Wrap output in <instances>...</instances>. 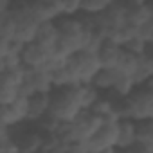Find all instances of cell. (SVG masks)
Listing matches in <instances>:
<instances>
[{"mask_svg":"<svg viewBox=\"0 0 153 153\" xmlns=\"http://www.w3.org/2000/svg\"><path fill=\"white\" fill-rule=\"evenodd\" d=\"M137 139L153 148V119L137 121Z\"/></svg>","mask_w":153,"mask_h":153,"instance_id":"obj_17","label":"cell"},{"mask_svg":"<svg viewBox=\"0 0 153 153\" xmlns=\"http://www.w3.org/2000/svg\"><path fill=\"white\" fill-rule=\"evenodd\" d=\"M38 130H43V131H56L58 130V126L61 124V119L56 115V114H52L51 110L47 112V114H43L36 123H33Z\"/></svg>","mask_w":153,"mask_h":153,"instance_id":"obj_16","label":"cell"},{"mask_svg":"<svg viewBox=\"0 0 153 153\" xmlns=\"http://www.w3.org/2000/svg\"><path fill=\"white\" fill-rule=\"evenodd\" d=\"M117 117H105L99 128L85 140L87 153H112L117 149Z\"/></svg>","mask_w":153,"mask_h":153,"instance_id":"obj_2","label":"cell"},{"mask_svg":"<svg viewBox=\"0 0 153 153\" xmlns=\"http://www.w3.org/2000/svg\"><path fill=\"white\" fill-rule=\"evenodd\" d=\"M81 105L76 92V85L68 87H58L52 88V97H51V112L56 114L61 121H74L76 115L81 112Z\"/></svg>","mask_w":153,"mask_h":153,"instance_id":"obj_1","label":"cell"},{"mask_svg":"<svg viewBox=\"0 0 153 153\" xmlns=\"http://www.w3.org/2000/svg\"><path fill=\"white\" fill-rule=\"evenodd\" d=\"M20 97V88L18 87H9V85H0V105L13 103Z\"/></svg>","mask_w":153,"mask_h":153,"instance_id":"obj_21","label":"cell"},{"mask_svg":"<svg viewBox=\"0 0 153 153\" xmlns=\"http://www.w3.org/2000/svg\"><path fill=\"white\" fill-rule=\"evenodd\" d=\"M59 38V31H58V25H56V20H45L38 25V31H36V42L42 43L43 47L47 49H52L54 43L58 42Z\"/></svg>","mask_w":153,"mask_h":153,"instance_id":"obj_10","label":"cell"},{"mask_svg":"<svg viewBox=\"0 0 153 153\" xmlns=\"http://www.w3.org/2000/svg\"><path fill=\"white\" fill-rule=\"evenodd\" d=\"M51 59V49L43 47L36 40L29 42L22 49V63L31 68H43Z\"/></svg>","mask_w":153,"mask_h":153,"instance_id":"obj_5","label":"cell"},{"mask_svg":"<svg viewBox=\"0 0 153 153\" xmlns=\"http://www.w3.org/2000/svg\"><path fill=\"white\" fill-rule=\"evenodd\" d=\"M123 47H124V49H128V51H130V52H133V54L142 56V54H144V51H146V47H148V40H144L140 34H135V36H133V38H130Z\"/></svg>","mask_w":153,"mask_h":153,"instance_id":"obj_20","label":"cell"},{"mask_svg":"<svg viewBox=\"0 0 153 153\" xmlns=\"http://www.w3.org/2000/svg\"><path fill=\"white\" fill-rule=\"evenodd\" d=\"M83 0H59V13L65 16H76L81 13Z\"/></svg>","mask_w":153,"mask_h":153,"instance_id":"obj_19","label":"cell"},{"mask_svg":"<svg viewBox=\"0 0 153 153\" xmlns=\"http://www.w3.org/2000/svg\"><path fill=\"white\" fill-rule=\"evenodd\" d=\"M140 2H144V4H149V2H153V0H140Z\"/></svg>","mask_w":153,"mask_h":153,"instance_id":"obj_23","label":"cell"},{"mask_svg":"<svg viewBox=\"0 0 153 153\" xmlns=\"http://www.w3.org/2000/svg\"><path fill=\"white\" fill-rule=\"evenodd\" d=\"M153 76V59H149L148 56H139V63H137V67H135V70H133V74H131V78H133V81H135V85L137 87H140V85H144L149 78Z\"/></svg>","mask_w":153,"mask_h":153,"instance_id":"obj_13","label":"cell"},{"mask_svg":"<svg viewBox=\"0 0 153 153\" xmlns=\"http://www.w3.org/2000/svg\"><path fill=\"white\" fill-rule=\"evenodd\" d=\"M76 92H78V99L83 110H88L96 105V101L101 97V90H97L92 83H78L76 85Z\"/></svg>","mask_w":153,"mask_h":153,"instance_id":"obj_12","label":"cell"},{"mask_svg":"<svg viewBox=\"0 0 153 153\" xmlns=\"http://www.w3.org/2000/svg\"><path fill=\"white\" fill-rule=\"evenodd\" d=\"M149 42H151V43H153V38H151V40H149Z\"/></svg>","mask_w":153,"mask_h":153,"instance_id":"obj_24","label":"cell"},{"mask_svg":"<svg viewBox=\"0 0 153 153\" xmlns=\"http://www.w3.org/2000/svg\"><path fill=\"white\" fill-rule=\"evenodd\" d=\"M139 63V54H133L130 52L128 49H121V54H119V59H117V65L115 68L119 72H124V74H133L135 67Z\"/></svg>","mask_w":153,"mask_h":153,"instance_id":"obj_15","label":"cell"},{"mask_svg":"<svg viewBox=\"0 0 153 153\" xmlns=\"http://www.w3.org/2000/svg\"><path fill=\"white\" fill-rule=\"evenodd\" d=\"M114 0H83L81 2V13H88V15H97L103 13Z\"/></svg>","mask_w":153,"mask_h":153,"instance_id":"obj_18","label":"cell"},{"mask_svg":"<svg viewBox=\"0 0 153 153\" xmlns=\"http://www.w3.org/2000/svg\"><path fill=\"white\" fill-rule=\"evenodd\" d=\"M51 97L52 90H36L31 96H27V121L36 123L43 114L51 110Z\"/></svg>","mask_w":153,"mask_h":153,"instance_id":"obj_6","label":"cell"},{"mask_svg":"<svg viewBox=\"0 0 153 153\" xmlns=\"http://www.w3.org/2000/svg\"><path fill=\"white\" fill-rule=\"evenodd\" d=\"M117 74H119L117 68L101 67V68L96 72V76L92 78V85H94L97 90H101V92H108V90H112L114 85H115Z\"/></svg>","mask_w":153,"mask_h":153,"instance_id":"obj_11","label":"cell"},{"mask_svg":"<svg viewBox=\"0 0 153 153\" xmlns=\"http://www.w3.org/2000/svg\"><path fill=\"white\" fill-rule=\"evenodd\" d=\"M121 49H123V45L117 43L115 40L108 38V36L105 40H101V43L96 49L99 65L101 67H108V68H115L117 59H119V54H121Z\"/></svg>","mask_w":153,"mask_h":153,"instance_id":"obj_8","label":"cell"},{"mask_svg":"<svg viewBox=\"0 0 153 153\" xmlns=\"http://www.w3.org/2000/svg\"><path fill=\"white\" fill-rule=\"evenodd\" d=\"M101 121H103V117L99 114H96L94 110L88 108V110H81L78 115H76V119L72 121V124H74V130H76V133H78V137L81 140H87L99 128Z\"/></svg>","mask_w":153,"mask_h":153,"instance_id":"obj_7","label":"cell"},{"mask_svg":"<svg viewBox=\"0 0 153 153\" xmlns=\"http://www.w3.org/2000/svg\"><path fill=\"white\" fill-rule=\"evenodd\" d=\"M68 61L74 67L76 74H78L79 83H92V78L96 76V72L101 68L96 51L87 49V47L72 52L68 56Z\"/></svg>","mask_w":153,"mask_h":153,"instance_id":"obj_3","label":"cell"},{"mask_svg":"<svg viewBox=\"0 0 153 153\" xmlns=\"http://www.w3.org/2000/svg\"><path fill=\"white\" fill-rule=\"evenodd\" d=\"M27 121V97L20 96L13 103L0 105V124L13 126Z\"/></svg>","mask_w":153,"mask_h":153,"instance_id":"obj_4","label":"cell"},{"mask_svg":"<svg viewBox=\"0 0 153 153\" xmlns=\"http://www.w3.org/2000/svg\"><path fill=\"white\" fill-rule=\"evenodd\" d=\"M149 11H151V16H153V2H149Z\"/></svg>","mask_w":153,"mask_h":153,"instance_id":"obj_22","label":"cell"},{"mask_svg":"<svg viewBox=\"0 0 153 153\" xmlns=\"http://www.w3.org/2000/svg\"><path fill=\"white\" fill-rule=\"evenodd\" d=\"M24 76H25V67H13V68H4L0 70V85H9V87H18L24 81Z\"/></svg>","mask_w":153,"mask_h":153,"instance_id":"obj_14","label":"cell"},{"mask_svg":"<svg viewBox=\"0 0 153 153\" xmlns=\"http://www.w3.org/2000/svg\"><path fill=\"white\" fill-rule=\"evenodd\" d=\"M137 140V119L123 117L117 121V149L128 151Z\"/></svg>","mask_w":153,"mask_h":153,"instance_id":"obj_9","label":"cell"}]
</instances>
